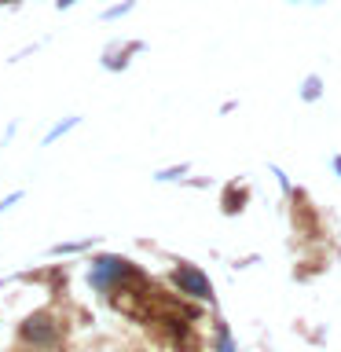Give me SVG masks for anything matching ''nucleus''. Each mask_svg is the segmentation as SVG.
<instances>
[{"label":"nucleus","mask_w":341,"mask_h":352,"mask_svg":"<svg viewBox=\"0 0 341 352\" xmlns=\"http://www.w3.org/2000/svg\"><path fill=\"white\" fill-rule=\"evenodd\" d=\"M136 4L132 0H125V4H118V8H110V11H103V19H118V15H125V11H132Z\"/></svg>","instance_id":"nucleus-6"},{"label":"nucleus","mask_w":341,"mask_h":352,"mask_svg":"<svg viewBox=\"0 0 341 352\" xmlns=\"http://www.w3.org/2000/svg\"><path fill=\"white\" fill-rule=\"evenodd\" d=\"M125 275H132L129 261H121V257H96L92 272H88V283H92L96 290H107V286H114L118 279H125Z\"/></svg>","instance_id":"nucleus-1"},{"label":"nucleus","mask_w":341,"mask_h":352,"mask_svg":"<svg viewBox=\"0 0 341 352\" xmlns=\"http://www.w3.org/2000/svg\"><path fill=\"white\" fill-rule=\"evenodd\" d=\"M22 338H26L30 345H55V341H59V327H55V319L48 312H33L26 323H22Z\"/></svg>","instance_id":"nucleus-2"},{"label":"nucleus","mask_w":341,"mask_h":352,"mask_svg":"<svg viewBox=\"0 0 341 352\" xmlns=\"http://www.w3.org/2000/svg\"><path fill=\"white\" fill-rule=\"evenodd\" d=\"M74 4H77V0H55V8H59V11L63 8H74Z\"/></svg>","instance_id":"nucleus-10"},{"label":"nucleus","mask_w":341,"mask_h":352,"mask_svg":"<svg viewBox=\"0 0 341 352\" xmlns=\"http://www.w3.org/2000/svg\"><path fill=\"white\" fill-rule=\"evenodd\" d=\"M316 96H319V81H316V77H312V81L305 85V99H316Z\"/></svg>","instance_id":"nucleus-7"},{"label":"nucleus","mask_w":341,"mask_h":352,"mask_svg":"<svg viewBox=\"0 0 341 352\" xmlns=\"http://www.w3.org/2000/svg\"><path fill=\"white\" fill-rule=\"evenodd\" d=\"M173 283L180 286L184 294L202 297V301H213V286H209V279H206V275L195 268V264H180V268L173 272Z\"/></svg>","instance_id":"nucleus-3"},{"label":"nucleus","mask_w":341,"mask_h":352,"mask_svg":"<svg viewBox=\"0 0 341 352\" xmlns=\"http://www.w3.org/2000/svg\"><path fill=\"white\" fill-rule=\"evenodd\" d=\"M92 246V239H85V242H59V246H52L48 253L52 257H59V253H77V250H88Z\"/></svg>","instance_id":"nucleus-4"},{"label":"nucleus","mask_w":341,"mask_h":352,"mask_svg":"<svg viewBox=\"0 0 341 352\" xmlns=\"http://www.w3.org/2000/svg\"><path fill=\"white\" fill-rule=\"evenodd\" d=\"M220 352H235V349H231V338H228L224 327H220Z\"/></svg>","instance_id":"nucleus-8"},{"label":"nucleus","mask_w":341,"mask_h":352,"mask_svg":"<svg viewBox=\"0 0 341 352\" xmlns=\"http://www.w3.org/2000/svg\"><path fill=\"white\" fill-rule=\"evenodd\" d=\"M19 198H22V191H15V195H8V198H4V202H0V213H4V209H8L11 202H19Z\"/></svg>","instance_id":"nucleus-9"},{"label":"nucleus","mask_w":341,"mask_h":352,"mask_svg":"<svg viewBox=\"0 0 341 352\" xmlns=\"http://www.w3.org/2000/svg\"><path fill=\"white\" fill-rule=\"evenodd\" d=\"M70 129H77V118H66V121H59V125H55V129L48 132V136H44V143H55L59 136H66Z\"/></svg>","instance_id":"nucleus-5"}]
</instances>
